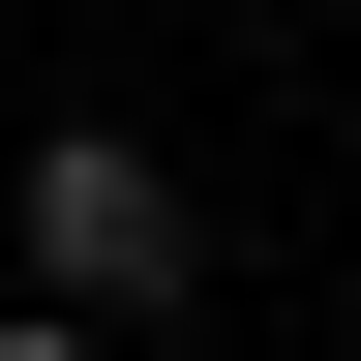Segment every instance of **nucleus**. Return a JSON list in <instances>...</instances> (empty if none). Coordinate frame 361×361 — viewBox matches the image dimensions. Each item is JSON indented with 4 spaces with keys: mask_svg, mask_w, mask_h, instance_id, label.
<instances>
[{
    "mask_svg": "<svg viewBox=\"0 0 361 361\" xmlns=\"http://www.w3.org/2000/svg\"><path fill=\"white\" fill-rule=\"evenodd\" d=\"M0 211H30V301H61V331H151V301H180V180L121 151V121H61Z\"/></svg>",
    "mask_w": 361,
    "mask_h": 361,
    "instance_id": "f257e3e1",
    "label": "nucleus"
},
{
    "mask_svg": "<svg viewBox=\"0 0 361 361\" xmlns=\"http://www.w3.org/2000/svg\"><path fill=\"white\" fill-rule=\"evenodd\" d=\"M0 361H121V331H61V301H30V331H0Z\"/></svg>",
    "mask_w": 361,
    "mask_h": 361,
    "instance_id": "f03ea898",
    "label": "nucleus"
}]
</instances>
